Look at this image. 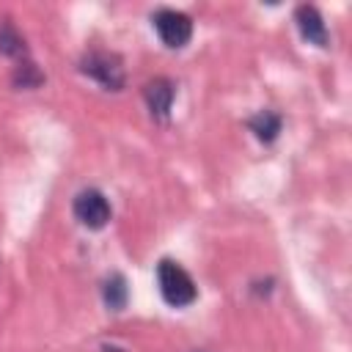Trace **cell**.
<instances>
[{"label": "cell", "mask_w": 352, "mask_h": 352, "mask_svg": "<svg viewBox=\"0 0 352 352\" xmlns=\"http://www.w3.org/2000/svg\"><path fill=\"white\" fill-rule=\"evenodd\" d=\"M102 302L107 305V311H124L129 302V283L121 272H110L102 280Z\"/></svg>", "instance_id": "9"}, {"label": "cell", "mask_w": 352, "mask_h": 352, "mask_svg": "<svg viewBox=\"0 0 352 352\" xmlns=\"http://www.w3.org/2000/svg\"><path fill=\"white\" fill-rule=\"evenodd\" d=\"M245 124H248V129L256 135V140H261V143H275V138H278L280 129H283V118H280V113H275V110H258V113L250 116Z\"/></svg>", "instance_id": "7"}, {"label": "cell", "mask_w": 352, "mask_h": 352, "mask_svg": "<svg viewBox=\"0 0 352 352\" xmlns=\"http://www.w3.org/2000/svg\"><path fill=\"white\" fill-rule=\"evenodd\" d=\"M157 286H160L162 300L170 308H187V305H192L198 300L195 280L173 258H160V264H157Z\"/></svg>", "instance_id": "2"}, {"label": "cell", "mask_w": 352, "mask_h": 352, "mask_svg": "<svg viewBox=\"0 0 352 352\" xmlns=\"http://www.w3.org/2000/svg\"><path fill=\"white\" fill-rule=\"evenodd\" d=\"M80 74H85L88 80L99 82L104 91H124L126 85V72H124V60L121 55L110 52V50H85L77 60Z\"/></svg>", "instance_id": "1"}, {"label": "cell", "mask_w": 352, "mask_h": 352, "mask_svg": "<svg viewBox=\"0 0 352 352\" xmlns=\"http://www.w3.org/2000/svg\"><path fill=\"white\" fill-rule=\"evenodd\" d=\"M0 55L11 58L16 63L30 58L28 44H25V36L16 30V25L11 19H0Z\"/></svg>", "instance_id": "8"}, {"label": "cell", "mask_w": 352, "mask_h": 352, "mask_svg": "<svg viewBox=\"0 0 352 352\" xmlns=\"http://www.w3.org/2000/svg\"><path fill=\"white\" fill-rule=\"evenodd\" d=\"M102 352H124V349H118V346H107V344H104Z\"/></svg>", "instance_id": "11"}, {"label": "cell", "mask_w": 352, "mask_h": 352, "mask_svg": "<svg viewBox=\"0 0 352 352\" xmlns=\"http://www.w3.org/2000/svg\"><path fill=\"white\" fill-rule=\"evenodd\" d=\"M294 22H297V30H300L302 41H308L314 47H322V50L330 47V33H327L324 19H322L316 6H311V3L297 6L294 8Z\"/></svg>", "instance_id": "6"}, {"label": "cell", "mask_w": 352, "mask_h": 352, "mask_svg": "<svg viewBox=\"0 0 352 352\" xmlns=\"http://www.w3.org/2000/svg\"><path fill=\"white\" fill-rule=\"evenodd\" d=\"M72 212H74L77 223L85 226L88 231H99V228H104V226L110 223V217H113L110 201H107L104 192L96 190V187H85V190H80V192L74 195V201H72Z\"/></svg>", "instance_id": "4"}, {"label": "cell", "mask_w": 352, "mask_h": 352, "mask_svg": "<svg viewBox=\"0 0 352 352\" xmlns=\"http://www.w3.org/2000/svg\"><path fill=\"white\" fill-rule=\"evenodd\" d=\"M143 99H146V107H148L151 118L165 124L170 118V107H173V99H176V82L168 80V77H154L143 85Z\"/></svg>", "instance_id": "5"}, {"label": "cell", "mask_w": 352, "mask_h": 352, "mask_svg": "<svg viewBox=\"0 0 352 352\" xmlns=\"http://www.w3.org/2000/svg\"><path fill=\"white\" fill-rule=\"evenodd\" d=\"M11 82L14 88H22V91H33L38 85H44V72L28 58V60H19L14 66V74H11Z\"/></svg>", "instance_id": "10"}, {"label": "cell", "mask_w": 352, "mask_h": 352, "mask_svg": "<svg viewBox=\"0 0 352 352\" xmlns=\"http://www.w3.org/2000/svg\"><path fill=\"white\" fill-rule=\"evenodd\" d=\"M151 25H154L160 41L168 50H182L192 38V19L184 11H176V8L162 6V8H157L151 14Z\"/></svg>", "instance_id": "3"}]
</instances>
